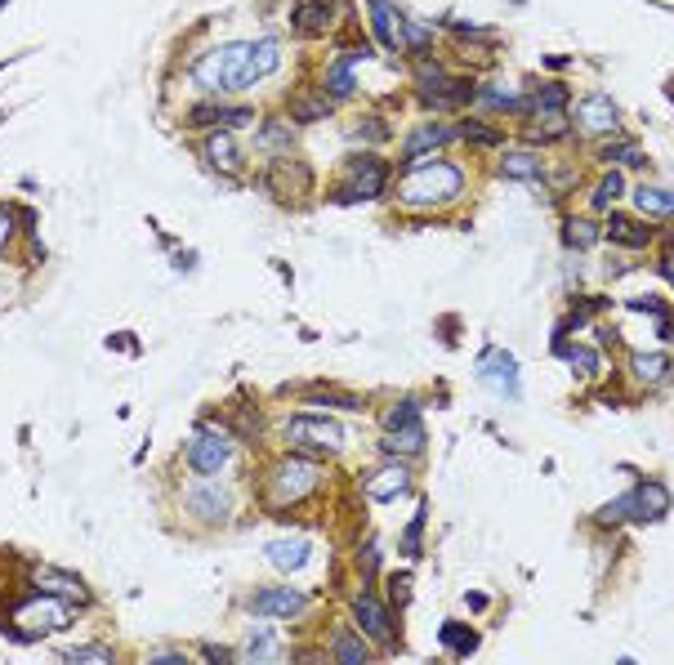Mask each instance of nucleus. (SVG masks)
I'll return each instance as SVG.
<instances>
[{
    "label": "nucleus",
    "instance_id": "nucleus-1",
    "mask_svg": "<svg viewBox=\"0 0 674 665\" xmlns=\"http://www.w3.org/2000/svg\"><path fill=\"white\" fill-rule=\"evenodd\" d=\"M460 192H465L460 166H451V161H425V166H416L402 179L398 197H402V206H442V201H456Z\"/></svg>",
    "mask_w": 674,
    "mask_h": 665
},
{
    "label": "nucleus",
    "instance_id": "nucleus-2",
    "mask_svg": "<svg viewBox=\"0 0 674 665\" xmlns=\"http://www.w3.org/2000/svg\"><path fill=\"white\" fill-rule=\"evenodd\" d=\"M72 621V607L63 599H54V594L41 590V599H23L9 607V634H14L18 643H32V639H45V634L63 630V625Z\"/></svg>",
    "mask_w": 674,
    "mask_h": 665
},
{
    "label": "nucleus",
    "instance_id": "nucleus-3",
    "mask_svg": "<svg viewBox=\"0 0 674 665\" xmlns=\"http://www.w3.org/2000/svg\"><path fill=\"white\" fill-rule=\"evenodd\" d=\"M246 54L250 45H224V50H210L206 59L192 67V81L210 94H237L246 90Z\"/></svg>",
    "mask_w": 674,
    "mask_h": 665
},
{
    "label": "nucleus",
    "instance_id": "nucleus-4",
    "mask_svg": "<svg viewBox=\"0 0 674 665\" xmlns=\"http://www.w3.org/2000/svg\"><path fill=\"white\" fill-rule=\"evenodd\" d=\"M317 491V465L308 456H286L273 465V474H268V505L273 509H286V505H300Z\"/></svg>",
    "mask_w": 674,
    "mask_h": 665
},
{
    "label": "nucleus",
    "instance_id": "nucleus-5",
    "mask_svg": "<svg viewBox=\"0 0 674 665\" xmlns=\"http://www.w3.org/2000/svg\"><path fill=\"white\" fill-rule=\"evenodd\" d=\"M233 456H237V447H233L228 433L210 429V424H197V438L188 442V469L192 474L215 478V474H224V469L233 465Z\"/></svg>",
    "mask_w": 674,
    "mask_h": 665
},
{
    "label": "nucleus",
    "instance_id": "nucleus-6",
    "mask_svg": "<svg viewBox=\"0 0 674 665\" xmlns=\"http://www.w3.org/2000/svg\"><path fill=\"white\" fill-rule=\"evenodd\" d=\"M286 442H291L295 451H304V456H326V451L344 447V429L322 416H295L286 424Z\"/></svg>",
    "mask_w": 674,
    "mask_h": 665
},
{
    "label": "nucleus",
    "instance_id": "nucleus-7",
    "mask_svg": "<svg viewBox=\"0 0 674 665\" xmlns=\"http://www.w3.org/2000/svg\"><path fill=\"white\" fill-rule=\"evenodd\" d=\"M670 509V496L661 483H643L634 487L630 496H621L612 509H603L599 523H621V518H634V523H652V518H661Z\"/></svg>",
    "mask_w": 674,
    "mask_h": 665
},
{
    "label": "nucleus",
    "instance_id": "nucleus-8",
    "mask_svg": "<svg viewBox=\"0 0 674 665\" xmlns=\"http://www.w3.org/2000/svg\"><path fill=\"white\" fill-rule=\"evenodd\" d=\"M384 188H389V166H384L380 157H353L349 188L335 192V197L340 201H375Z\"/></svg>",
    "mask_w": 674,
    "mask_h": 665
},
{
    "label": "nucleus",
    "instance_id": "nucleus-9",
    "mask_svg": "<svg viewBox=\"0 0 674 665\" xmlns=\"http://www.w3.org/2000/svg\"><path fill=\"white\" fill-rule=\"evenodd\" d=\"M420 99L433 103V108H465V103L474 99V85L451 81V76H442L438 67H425V72H420Z\"/></svg>",
    "mask_w": 674,
    "mask_h": 665
},
{
    "label": "nucleus",
    "instance_id": "nucleus-10",
    "mask_svg": "<svg viewBox=\"0 0 674 665\" xmlns=\"http://www.w3.org/2000/svg\"><path fill=\"white\" fill-rule=\"evenodd\" d=\"M184 505H188V514L197 518V523H206V527L224 523V518L233 514V496H228V491L219 487V483H197V487H188Z\"/></svg>",
    "mask_w": 674,
    "mask_h": 665
},
{
    "label": "nucleus",
    "instance_id": "nucleus-11",
    "mask_svg": "<svg viewBox=\"0 0 674 665\" xmlns=\"http://www.w3.org/2000/svg\"><path fill=\"white\" fill-rule=\"evenodd\" d=\"M478 380L491 384L500 398H518V362L509 358V353L487 349L483 358H478Z\"/></svg>",
    "mask_w": 674,
    "mask_h": 665
},
{
    "label": "nucleus",
    "instance_id": "nucleus-12",
    "mask_svg": "<svg viewBox=\"0 0 674 665\" xmlns=\"http://www.w3.org/2000/svg\"><path fill=\"white\" fill-rule=\"evenodd\" d=\"M353 621H358V625H362V634H371L375 643L393 648V621H389V607H384L380 599L362 594V599L353 603Z\"/></svg>",
    "mask_w": 674,
    "mask_h": 665
},
{
    "label": "nucleus",
    "instance_id": "nucleus-13",
    "mask_svg": "<svg viewBox=\"0 0 674 665\" xmlns=\"http://www.w3.org/2000/svg\"><path fill=\"white\" fill-rule=\"evenodd\" d=\"M308 607V594L300 590H255L250 594V612L255 616H300Z\"/></svg>",
    "mask_w": 674,
    "mask_h": 665
},
{
    "label": "nucleus",
    "instance_id": "nucleus-14",
    "mask_svg": "<svg viewBox=\"0 0 674 665\" xmlns=\"http://www.w3.org/2000/svg\"><path fill=\"white\" fill-rule=\"evenodd\" d=\"M308 183H313V175H308V166H300V161H277V166L268 170V188L282 201H300L308 192Z\"/></svg>",
    "mask_w": 674,
    "mask_h": 665
},
{
    "label": "nucleus",
    "instance_id": "nucleus-15",
    "mask_svg": "<svg viewBox=\"0 0 674 665\" xmlns=\"http://www.w3.org/2000/svg\"><path fill=\"white\" fill-rule=\"evenodd\" d=\"M32 585H36V590H45V594H59V599H67V603L90 607V590H85L76 576H63V572H50V567H41V572H32Z\"/></svg>",
    "mask_w": 674,
    "mask_h": 665
},
{
    "label": "nucleus",
    "instance_id": "nucleus-16",
    "mask_svg": "<svg viewBox=\"0 0 674 665\" xmlns=\"http://www.w3.org/2000/svg\"><path fill=\"white\" fill-rule=\"evenodd\" d=\"M407 487H411V469L407 465H384L375 478H367V500L389 505V500H398Z\"/></svg>",
    "mask_w": 674,
    "mask_h": 665
},
{
    "label": "nucleus",
    "instance_id": "nucleus-17",
    "mask_svg": "<svg viewBox=\"0 0 674 665\" xmlns=\"http://www.w3.org/2000/svg\"><path fill=\"white\" fill-rule=\"evenodd\" d=\"M277 63H282V45H277V36H259L255 45H250L246 54V81H264V76L277 72Z\"/></svg>",
    "mask_w": 674,
    "mask_h": 665
},
{
    "label": "nucleus",
    "instance_id": "nucleus-18",
    "mask_svg": "<svg viewBox=\"0 0 674 665\" xmlns=\"http://www.w3.org/2000/svg\"><path fill=\"white\" fill-rule=\"evenodd\" d=\"M201 152H206V161L210 166H219L224 175H237V170H242V148H237V139L228 130L210 134V139L201 143Z\"/></svg>",
    "mask_w": 674,
    "mask_h": 665
},
{
    "label": "nucleus",
    "instance_id": "nucleus-19",
    "mask_svg": "<svg viewBox=\"0 0 674 665\" xmlns=\"http://www.w3.org/2000/svg\"><path fill=\"white\" fill-rule=\"evenodd\" d=\"M371 27L389 50H402V27H407V18H402L389 0H371Z\"/></svg>",
    "mask_w": 674,
    "mask_h": 665
},
{
    "label": "nucleus",
    "instance_id": "nucleus-20",
    "mask_svg": "<svg viewBox=\"0 0 674 665\" xmlns=\"http://www.w3.org/2000/svg\"><path fill=\"white\" fill-rule=\"evenodd\" d=\"M255 121V112L250 108H224V103H197V108L188 112V125H250Z\"/></svg>",
    "mask_w": 674,
    "mask_h": 665
},
{
    "label": "nucleus",
    "instance_id": "nucleus-21",
    "mask_svg": "<svg viewBox=\"0 0 674 665\" xmlns=\"http://www.w3.org/2000/svg\"><path fill=\"white\" fill-rule=\"evenodd\" d=\"M576 121H581L585 134H603L616 125V103L608 99V94H594V99H585L581 108H576Z\"/></svg>",
    "mask_w": 674,
    "mask_h": 665
},
{
    "label": "nucleus",
    "instance_id": "nucleus-22",
    "mask_svg": "<svg viewBox=\"0 0 674 665\" xmlns=\"http://www.w3.org/2000/svg\"><path fill=\"white\" fill-rule=\"evenodd\" d=\"M331 0H300V5L291 9V27L300 36H313V32H326V23H331Z\"/></svg>",
    "mask_w": 674,
    "mask_h": 665
},
{
    "label": "nucleus",
    "instance_id": "nucleus-23",
    "mask_svg": "<svg viewBox=\"0 0 674 665\" xmlns=\"http://www.w3.org/2000/svg\"><path fill=\"white\" fill-rule=\"evenodd\" d=\"M264 554H268V563L282 567V572H300V567L308 563V554H313V545L295 536V541H273Z\"/></svg>",
    "mask_w": 674,
    "mask_h": 665
},
{
    "label": "nucleus",
    "instance_id": "nucleus-24",
    "mask_svg": "<svg viewBox=\"0 0 674 665\" xmlns=\"http://www.w3.org/2000/svg\"><path fill=\"white\" fill-rule=\"evenodd\" d=\"M608 237H612L616 246L634 250V246H648L652 242V228L639 224V219H630V215H612L608 219Z\"/></svg>",
    "mask_w": 674,
    "mask_h": 665
},
{
    "label": "nucleus",
    "instance_id": "nucleus-25",
    "mask_svg": "<svg viewBox=\"0 0 674 665\" xmlns=\"http://www.w3.org/2000/svg\"><path fill=\"white\" fill-rule=\"evenodd\" d=\"M545 166L536 152H509L505 161H500V179H518V183H541Z\"/></svg>",
    "mask_w": 674,
    "mask_h": 665
},
{
    "label": "nucleus",
    "instance_id": "nucleus-26",
    "mask_svg": "<svg viewBox=\"0 0 674 665\" xmlns=\"http://www.w3.org/2000/svg\"><path fill=\"white\" fill-rule=\"evenodd\" d=\"M384 451H398V456H416V451H425V429H420V424L384 429Z\"/></svg>",
    "mask_w": 674,
    "mask_h": 665
},
{
    "label": "nucleus",
    "instance_id": "nucleus-27",
    "mask_svg": "<svg viewBox=\"0 0 674 665\" xmlns=\"http://www.w3.org/2000/svg\"><path fill=\"white\" fill-rule=\"evenodd\" d=\"M438 639H442V648H447L451 657H469V652L478 648V634L469 630V625H460V621H447V625H442Z\"/></svg>",
    "mask_w": 674,
    "mask_h": 665
},
{
    "label": "nucleus",
    "instance_id": "nucleus-28",
    "mask_svg": "<svg viewBox=\"0 0 674 665\" xmlns=\"http://www.w3.org/2000/svg\"><path fill=\"white\" fill-rule=\"evenodd\" d=\"M291 139H295L291 117H273V121H264V125H259V134H255V143H259V148H268V152L286 148Z\"/></svg>",
    "mask_w": 674,
    "mask_h": 665
},
{
    "label": "nucleus",
    "instance_id": "nucleus-29",
    "mask_svg": "<svg viewBox=\"0 0 674 665\" xmlns=\"http://www.w3.org/2000/svg\"><path fill=\"white\" fill-rule=\"evenodd\" d=\"M451 139V130H442V125H425V130H416L407 139V148H402V157L407 161H416V157H425V152H433L438 143H447Z\"/></svg>",
    "mask_w": 674,
    "mask_h": 665
},
{
    "label": "nucleus",
    "instance_id": "nucleus-30",
    "mask_svg": "<svg viewBox=\"0 0 674 665\" xmlns=\"http://www.w3.org/2000/svg\"><path fill=\"white\" fill-rule=\"evenodd\" d=\"M634 206H639L643 215H657V219H670V215H674L670 192H666V188H648V183L634 192Z\"/></svg>",
    "mask_w": 674,
    "mask_h": 665
},
{
    "label": "nucleus",
    "instance_id": "nucleus-31",
    "mask_svg": "<svg viewBox=\"0 0 674 665\" xmlns=\"http://www.w3.org/2000/svg\"><path fill=\"white\" fill-rule=\"evenodd\" d=\"M456 134L460 139H469V143H478V148H496V143H505V134H500L496 125H483V121H460Z\"/></svg>",
    "mask_w": 674,
    "mask_h": 665
},
{
    "label": "nucleus",
    "instance_id": "nucleus-32",
    "mask_svg": "<svg viewBox=\"0 0 674 665\" xmlns=\"http://www.w3.org/2000/svg\"><path fill=\"white\" fill-rule=\"evenodd\" d=\"M563 242L576 246V250H590L599 242V224H590V219H567L563 224Z\"/></svg>",
    "mask_w": 674,
    "mask_h": 665
},
{
    "label": "nucleus",
    "instance_id": "nucleus-33",
    "mask_svg": "<svg viewBox=\"0 0 674 665\" xmlns=\"http://www.w3.org/2000/svg\"><path fill=\"white\" fill-rule=\"evenodd\" d=\"M563 108H567V85H545L532 103V112H541V117H558Z\"/></svg>",
    "mask_w": 674,
    "mask_h": 665
},
{
    "label": "nucleus",
    "instance_id": "nucleus-34",
    "mask_svg": "<svg viewBox=\"0 0 674 665\" xmlns=\"http://www.w3.org/2000/svg\"><path fill=\"white\" fill-rule=\"evenodd\" d=\"M326 99H317V94H300V99L291 103V121H322L326 117Z\"/></svg>",
    "mask_w": 674,
    "mask_h": 665
},
{
    "label": "nucleus",
    "instance_id": "nucleus-35",
    "mask_svg": "<svg viewBox=\"0 0 674 665\" xmlns=\"http://www.w3.org/2000/svg\"><path fill=\"white\" fill-rule=\"evenodd\" d=\"M246 643H250V648H246L250 661H273L277 657V634L273 630H255Z\"/></svg>",
    "mask_w": 674,
    "mask_h": 665
},
{
    "label": "nucleus",
    "instance_id": "nucleus-36",
    "mask_svg": "<svg viewBox=\"0 0 674 665\" xmlns=\"http://www.w3.org/2000/svg\"><path fill=\"white\" fill-rule=\"evenodd\" d=\"M666 366H670L666 353H639V358H634V375H639V380H661Z\"/></svg>",
    "mask_w": 674,
    "mask_h": 665
},
{
    "label": "nucleus",
    "instance_id": "nucleus-37",
    "mask_svg": "<svg viewBox=\"0 0 674 665\" xmlns=\"http://www.w3.org/2000/svg\"><path fill=\"white\" fill-rule=\"evenodd\" d=\"M326 94H335V99H344V94H353V72H349V63H335V67H326Z\"/></svg>",
    "mask_w": 674,
    "mask_h": 665
},
{
    "label": "nucleus",
    "instance_id": "nucleus-38",
    "mask_svg": "<svg viewBox=\"0 0 674 665\" xmlns=\"http://www.w3.org/2000/svg\"><path fill=\"white\" fill-rule=\"evenodd\" d=\"M621 192H625V179L616 175V170H612V175H603V183L594 188V210H608L612 201L621 197Z\"/></svg>",
    "mask_w": 674,
    "mask_h": 665
},
{
    "label": "nucleus",
    "instance_id": "nucleus-39",
    "mask_svg": "<svg viewBox=\"0 0 674 665\" xmlns=\"http://www.w3.org/2000/svg\"><path fill=\"white\" fill-rule=\"evenodd\" d=\"M335 657L349 661V665H358V661H367V648H362L353 634H340V639H335Z\"/></svg>",
    "mask_w": 674,
    "mask_h": 665
},
{
    "label": "nucleus",
    "instance_id": "nucleus-40",
    "mask_svg": "<svg viewBox=\"0 0 674 665\" xmlns=\"http://www.w3.org/2000/svg\"><path fill=\"white\" fill-rule=\"evenodd\" d=\"M402 424H420V407H416V402H402V407H393L389 420H384V429H402Z\"/></svg>",
    "mask_w": 674,
    "mask_h": 665
},
{
    "label": "nucleus",
    "instance_id": "nucleus-41",
    "mask_svg": "<svg viewBox=\"0 0 674 665\" xmlns=\"http://www.w3.org/2000/svg\"><path fill=\"white\" fill-rule=\"evenodd\" d=\"M603 157H608V161H612V157H616V161H634V166H639V161H643L639 152L630 148V143H608V148H603Z\"/></svg>",
    "mask_w": 674,
    "mask_h": 665
},
{
    "label": "nucleus",
    "instance_id": "nucleus-42",
    "mask_svg": "<svg viewBox=\"0 0 674 665\" xmlns=\"http://www.w3.org/2000/svg\"><path fill=\"white\" fill-rule=\"evenodd\" d=\"M313 402H331V407H344V411L362 407V398H344V393H313Z\"/></svg>",
    "mask_w": 674,
    "mask_h": 665
},
{
    "label": "nucleus",
    "instance_id": "nucleus-43",
    "mask_svg": "<svg viewBox=\"0 0 674 665\" xmlns=\"http://www.w3.org/2000/svg\"><path fill=\"white\" fill-rule=\"evenodd\" d=\"M572 362H576V371H581V375H594V371H599V353H590V349H576Z\"/></svg>",
    "mask_w": 674,
    "mask_h": 665
},
{
    "label": "nucleus",
    "instance_id": "nucleus-44",
    "mask_svg": "<svg viewBox=\"0 0 674 665\" xmlns=\"http://www.w3.org/2000/svg\"><path fill=\"white\" fill-rule=\"evenodd\" d=\"M67 661H112V648H76L67 652Z\"/></svg>",
    "mask_w": 674,
    "mask_h": 665
},
{
    "label": "nucleus",
    "instance_id": "nucleus-45",
    "mask_svg": "<svg viewBox=\"0 0 674 665\" xmlns=\"http://www.w3.org/2000/svg\"><path fill=\"white\" fill-rule=\"evenodd\" d=\"M9 237H14V215H9V210L0 206V250L9 246Z\"/></svg>",
    "mask_w": 674,
    "mask_h": 665
},
{
    "label": "nucleus",
    "instance_id": "nucleus-46",
    "mask_svg": "<svg viewBox=\"0 0 674 665\" xmlns=\"http://www.w3.org/2000/svg\"><path fill=\"white\" fill-rule=\"evenodd\" d=\"M407 599H411V581L398 576V581H393V603H407Z\"/></svg>",
    "mask_w": 674,
    "mask_h": 665
},
{
    "label": "nucleus",
    "instance_id": "nucleus-47",
    "mask_svg": "<svg viewBox=\"0 0 674 665\" xmlns=\"http://www.w3.org/2000/svg\"><path fill=\"white\" fill-rule=\"evenodd\" d=\"M469 607H474V612H483V607H487V594H469V599H465Z\"/></svg>",
    "mask_w": 674,
    "mask_h": 665
},
{
    "label": "nucleus",
    "instance_id": "nucleus-48",
    "mask_svg": "<svg viewBox=\"0 0 674 665\" xmlns=\"http://www.w3.org/2000/svg\"><path fill=\"white\" fill-rule=\"evenodd\" d=\"M657 5H670V0H657Z\"/></svg>",
    "mask_w": 674,
    "mask_h": 665
},
{
    "label": "nucleus",
    "instance_id": "nucleus-49",
    "mask_svg": "<svg viewBox=\"0 0 674 665\" xmlns=\"http://www.w3.org/2000/svg\"><path fill=\"white\" fill-rule=\"evenodd\" d=\"M5 5H9V0H0V9H5Z\"/></svg>",
    "mask_w": 674,
    "mask_h": 665
},
{
    "label": "nucleus",
    "instance_id": "nucleus-50",
    "mask_svg": "<svg viewBox=\"0 0 674 665\" xmlns=\"http://www.w3.org/2000/svg\"><path fill=\"white\" fill-rule=\"evenodd\" d=\"M514 5H527V0H514Z\"/></svg>",
    "mask_w": 674,
    "mask_h": 665
},
{
    "label": "nucleus",
    "instance_id": "nucleus-51",
    "mask_svg": "<svg viewBox=\"0 0 674 665\" xmlns=\"http://www.w3.org/2000/svg\"><path fill=\"white\" fill-rule=\"evenodd\" d=\"M0 286H5V277H0Z\"/></svg>",
    "mask_w": 674,
    "mask_h": 665
}]
</instances>
